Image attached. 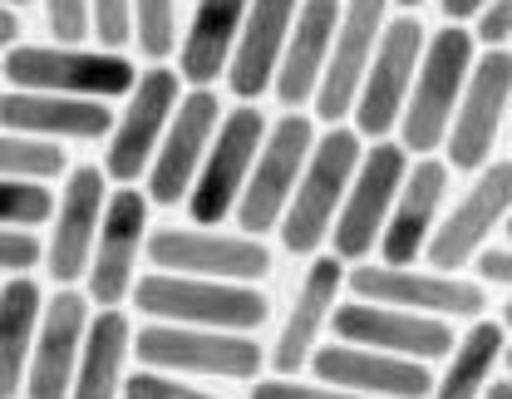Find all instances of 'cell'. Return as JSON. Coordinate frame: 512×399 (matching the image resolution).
Here are the masks:
<instances>
[{
    "mask_svg": "<svg viewBox=\"0 0 512 399\" xmlns=\"http://www.w3.org/2000/svg\"><path fill=\"white\" fill-rule=\"evenodd\" d=\"M512 212V158H493L488 168H478V178L463 188V198L444 207L424 262L434 271H463L478 262V252L493 242V232L508 222Z\"/></svg>",
    "mask_w": 512,
    "mask_h": 399,
    "instance_id": "cell-14",
    "label": "cell"
},
{
    "mask_svg": "<svg viewBox=\"0 0 512 399\" xmlns=\"http://www.w3.org/2000/svg\"><path fill=\"white\" fill-rule=\"evenodd\" d=\"M503 227H508V242H512V212H508V222H503Z\"/></svg>",
    "mask_w": 512,
    "mask_h": 399,
    "instance_id": "cell-48",
    "label": "cell"
},
{
    "mask_svg": "<svg viewBox=\"0 0 512 399\" xmlns=\"http://www.w3.org/2000/svg\"><path fill=\"white\" fill-rule=\"evenodd\" d=\"M133 45L143 60L163 65L178 50V0H133Z\"/></svg>",
    "mask_w": 512,
    "mask_h": 399,
    "instance_id": "cell-32",
    "label": "cell"
},
{
    "mask_svg": "<svg viewBox=\"0 0 512 399\" xmlns=\"http://www.w3.org/2000/svg\"><path fill=\"white\" fill-rule=\"evenodd\" d=\"M345 286L360 301L375 306H399L439 321H478L488 311V291L458 271H434V266H384V262H355L345 271Z\"/></svg>",
    "mask_w": 512,
    "mask_h": 399,
    "instance_id": "cell-7",
    "label": "cell"
},
{
    "mask_svg": "<svg viewBox=\"0 0 512 399\" xmlns=\"http://www.w3.org/2000/svg\"><path fill=\"white\" fill-rule=\"evenodd\" d=\"M389 0H345L340 10V25H335V45H330V60L320 74V89L311 99L320 124H345L355 114V99H360V84L370 74L375 60V45L384 35V15Z\"/></svg>",
    "mask_w": 512,
    "mask_h": 399,
    "instance_id": "cell-18",
    "label": "cell"
},
{
    "mask_svg": "<svg viewBox=\"0 0 512 399\" xmlns=\"http://www.w3.org/2000/svg\"><path fill=\"white\" fill-rule=\"evenodd\" d=\"M252 399H360L350 390H335L325 380H296V375H271V380H252Z\"/></svg>",
    "mask_w": 512,
    "mask_h": 399,
    "instance_id": "cell-37",
    "label": "cell"
},
{
    "mask_svg": "<svg viewBox=\"0 0 512 399\" xmlns=\"http://www.w3.org/2000/svg\"><path fill=\"white\" fill-rule=\"evenodd\" d=\"M138 316L168 321V326H202V331H242L252 335L266 326L271 301L242 286V281H207V276H173V271H148L133 281Z\"/></svg>",
    "mask_w": 512,
    "mask_h": 399,
    "instance_id": "cell-3",
    "label": "cell"
},
{
    "mask_svg": "<svg viewBox=\"0 0 512 399\" xmlns=\"http://www.w3.org/2000/svg\"><path fill=\"white\" fill-rule=\"evenodd\" d=\"M365 158V138L355 133V124H330L316 138L306 168H301V183L281 212V247L291 257H320V247L330 242V227H335V212L350 193V178Z\"/></svg>",
    "mask_w": 512,
    "mask_h": 399,
    "instance_id": "cell-1",
    "label": "cell"
},
{
    "mask_svg": "<svg viewBox=\"0 0 512 399\" xmlns=\"http://www.w3.org/2000/svg\"><path fill=\"white\" fill-rule=\"evenodd\" d=\"M0 74L10 89L30 94H69V99H119L133 94L138 69L119 50H84V45H10L0 55Z\"/></svg>",
    "mask_w": 512,
    "mask_h": 399,
    "instance_id": "cell-4",
    "label": "cell"
},
{
    "mask_svg": "<svg viewBox=\"0 0 512 399\" xmlns=\"http://www.w3.org/2000/svg\"><path fill=\"white\" fill-rule=\"evenodd\" d=\"M69 173L64 143L50 138H25V133L0 129V178H20V183H55Z\"/></svg>",
    "mask_w": 512,
    "mask_h": 399,
    "instance_id": "cell-31",
    "label": "cell"
},
{
    "mask_svg": "<svg viewBox=\"0 0 512 399\" xmlns=\"http://www.w3.org/2000/svg\"><path fill=\"white\" fill-rule=\"evenodd\" d=\"M316 380L350 390L360 399H429L434 395V370L424 360H404V355H384L370 345H350V340H320L311 355Z\"/></svg>",
    "mask_w": 512,
    "mask_h": 399,
    "instance_id": "cell-20",
    "label": "cell"
},
{
    "mask_svg": "<svg viewBox=\"0 0 512 399\" xmlns=\"http://www.w3.org/2000/svg\"><path fill=\"white\" fill-rule=\"evenodd\" d=\"M109 173L99 163L69 168L64 188L55 198V217H50V247H45V271L55 276V286H74L84 281L94 242H99V222L109 207Z\"/></svg>",
    "mask_w": 512,
    "mask_h": 399,
    "instance_id": "cell-16",
    "label": "cell"
},
{
    "mask_svg": "<svg viewBox=\"0 0 512 399\" xmlns=\"http://www.w3.org/2000/svg\"><path fill=\"white\" fill-rule=\"evenodd\" d=\"M20 45V10H5L0 5V50Z\"/></svg>",
    "mask_w": 512,
    "mask_h": 399,
    "instance_id": "cell-42",
    "label": "cell"
},
{
    "mask_svg": "<svg viewBox=\"0 0 512 399\" xmlns=\"http://www.w3.org/2000/svg\"><path fill=\"white\" fill-rule=\"evenodd\" d=\"M45 25L55 45H84L89 40V0H45Z\"/></svg>",
    "mask_w": 512,
    "mask_h": 399,
    "instance_id": "cell-38",
    "label": "cell"
},
{
    "mask_svg": "<svg viewBox=\"0 0 512 399\" xmlns=\"http://www.w3.org/2000/svg\"><path fill=\"white\" fill-rule=\"evenodd\" d=\"M133 360L143 370H163V375H197V380H256V370L266 365V350L256 345V335L242 331H202V326H168V321H148L143 331H133Z\"/></svg>",
    "mask_w": 512,
    "mask_h": 399,
    "instance_id": "cell-5",
    "label": "cell"
},
{
    "mask_svg": "<svg viewBox=\"0 0 512 399\" xmlns=\"http://www.w3.org/2000/svg\"><path fill=\"white\" fill-rule=\"evenodd\" d=\"M512 109V50L493 45L473 60V74L463 84V99L453 109V124L444 138V163L453 173H478L493 163L498 133Z\"/></svg>",
    "mask_w": 512,
    "mask_h": 399,
    "instance_id": "cell-9",
    "label": "cell"
},
{
    "mask_svg": "<svg viewBox=\"0 0 512 399\" xmlns=\"http://www.w3.org/2000/svg\"><path fill=\"white\" fill-rule=\"evenodd\" d=\"M0 5H5V10H25L30 0H0Z\"/></svg>",
    "mask_w": 512,
    "mask_h": 399,
    "instance_id": "cell-45",
    "label": "cell"
},
{
    "mask_svg": "<svg viewBox=\"0 0 512 399\" xmlns=\"http://www.w3.org/2000/svg\"><path fill=\"white\" fill-rule=\"evenodd\" d=\"M296 10H301V0H252L242 35H237V50H232V65H227V89L237 94V104H256L276 84Z\"/></svg>",
    "mask_w": 512,
    "mask_h": 399,
    "instance_id": "cell-25",
    "label": "cell"
},
{
    "mask_svg": "<svg viewBox=\"0 0 512 399\" xmlns=\"http://www.w3.org/2000/svg\"><path fill=\"white\" fill-rule=\"evenodd\" d=\"M40 262H45V242H40L35 232L0 227V271H5V276H30Z\"/></svg>",
    "mask_w": 512,
    "mask_h": 399,
    "instance_id": "cell-36",
    "label": "cell"
},
{
    "mask_svg": "<svg viewBox=\"0 0 512 399\" xmlns=\"http://www.w3.org/2000/svg\"><path fill=\"white\" fill-rule=\"evenodd\" d=\"M55 217V193L50 183H20V178H0V227H20L35 232Z\"/></svg>",
    "mask_w": 512,
    "mask_h": 399,
    "instance_id": "cell-33",
    "label": "cell"
},
{
    "mask_svg": "<svg viewBox=\"0 0 512 399\" xmlns=\"http://www.w3.org/2000/svg\"><path fill=\"white\" fill-rule=\"evenodd\" d=\"M114 109L104 99H69V94H30L10 89L0 94V129L25 133V138H50V143H94L109 138Z\"/></svg>",
    "mask_w": 512,
    "mask_h": 399,
    "instance_id": "cell-24",
    "label": "cell"
},
{
    "mask_svg": "<svg viewBox=\"0 0 512 399\" xmlns=\"http://www.w3.org/2000/svg\"><path fill=\"white\" fill-rule=\"evenodd\" d=\"M473 35H478L488 50H493V45H508L512 40V0H493V5L478 15V30H473Z\"/></svg>",
    "mask_w": 512,
    "mask_h": 399,
    "instance_id": "cell-39",
    "label": "cell"
},
{
    "mask_svg": "<svg viewBox=\"0 0 512 399\" xmlns=\"http://www.w3.org/2000/svg\"><path fill=\"white\" fill-rule=\"evenodd\" d=\"M247 10L252 0H197L192 5L188 30L178 35V74L188 89H217V79H227Z\"/></svg>",
    "mask_w": 512,
    "mask_h": 399,
    "instance_id": "cell-27",
    "label": "cell"
},
{
    "mask_svg": "<svg viewBox=\"0 0 512 399\" xmlns=\"http://www.w3.org/2000/svg\"><path fill=\"white\" fill-rule=\"evenodd\" d=\"M124 399H222L202 385H188L183 375H163V370H133L124 380Z\"/></svg>",
    "mask_w": 512,
    "mask_h": 399,
    "instance_id": "cell-35",
    "label": "cell"
},
{
    "mask_svg": "<svg viewBox=\"0 0 512 399\" xmlns=\"http://www.w3.org/2000/svg\"><path fill=\"white\" fill-rule=\"evenodd\" d=\"M503 350H508V326L478 316L453 340L444 375H434V395L429 399H483L488 385H493V370L503 365Z\"/></svg>",
    "mask_w": 512,
    "mask_h": 399,
    "instance_id": "cell-30",
    "label": "cell"
},
{
    "mask_svg": "<svg viewBox=\"0 0 512 399\" xmlns=\"http://www.w3.org/2000/svg\"><path fill=\"white\" fill-rule=\"evenodd\" d=\"M473 60H478V35L468 25H444V30L429 35L419 74H414V89H409V104H404L399 129H394L399 148L409 158H429V153L444 148L453 109H458L463 84L473 74Z\"/></svg>",
    "mask_w": 512,
    "mask_h": 399,
    "instance_id": "cell-2",
    "label": "cell"
},
{
    "mask_svg": "<svg viewBox=\"0 0 512 399\" xmlns=\"http://www.w3.org/2000/svg\"><path fill=\"white\" fill-rule=\"evenodd\" d=\"M340 291H345V262L335 252L311 257L296 296H291V311H286V321L276 331V345L266 350L276 375H301L311 365V355L320 350V335L330 331V316L340 306Z\"/></svg>",
    "mask_w": 512,
    "mask_h": 399,
    "instance_id": "cell-23",
    "label": "cell"
},
{
    "mask_svg": "<svg viewBox=\"0 0 512 399\" xmlns=\"http://www.w3.org/2000/svg\"><path fill=\"white\" fill-rule=\"evenodd\" d=\"M439 5H444L448 25H468V20H478L493 0H439Z\"/></svg>",
    "mask_w": 512,
    "mask_h": 399,
    "instance_id": "cell-41",
    "label": "cell"
},
{
    "mask_svg": "<svg viewBox=\"0 0 512 399\" xmlns=\"http://www.w3.org/2000/svg\"><path fill=\"white\" fill-rule=\"evenodd\" d=\"M503 365H508V375H512V340H508V350H503Z\"/></svg>",
    "mask_w": 512,
    "mask_h": 399,
    "instance_id": "cell-47",
    "label": "cell"
},
{
    "mask_svg": "<svg viewBox=\"0 0 512 399\" xmlns=\"http://www.w3.org/2000/svg\"><path fill=\"white\" fill-rule=\"evenodd\" d=\"M89 321H94V301L74 286H60L45 301L35 350H30V370H25V399H69Z\"/></svg>",
    "mask_w": 512,
    "mask_h": 399,
    "instance_id": "cell-21",
    "label": "cell"
},
{
    "mask_svg": "<svg viewBox=\"0 0 512 399\" xmlns=\"http://www.w3.org/2000/svg\"><path fill=\"white\" fill-rule=\"evenodd\" d=\"M222 114H227V109H222L217 89H188V94L178 99V114H173V124H168L158 153H153V163H148V173H143V193H148L153 207H178V202H188L192 183H197V173H202V163H207V148H212V138H217Z\"/></svg>",
    "mask_w": 512,
    "mask_h": 399,
    "instance_id": "cell-15",
    "label": "cell"
},
{
    "mask_svg": "<svg viewBox=\"0 0 512 399\" xmlns=\"http://www.w3.org/2000/svg\"><path fill=\"white\" fill-rule=\"evenodd\" d=\"M394 5H404V10H409V15H414V10H419V5H424V0H394Z\"/></svg>",
    "mask_w": 512,
    "mask_h": 399,
    "instance_id": "cell-44",
    "label": "cell"
},
{
    "mask_svg": "<svg viewBox=\"0 0 512 399\" xmlns=\"http://www.w3.org/2000/svg\"><path fill=\"white\" fill-rule=\"evenodd\" d=\"M424 45H429V30L419 15H394L384 20V35L375 45V60H370V74L360 84V99H355V133L380 143L399 129V114L409 104V89H414V74H419V60H424Z\"/></svg>",
    "mask_w": 512,
    "mask_h": 399,
    "instance_id": "cell-12",
    "label": "cell"
},
{
    "mask_svg": "<svg viewBox=\"0 0 512 399\" xmlns=\"http://www.w3.org/2000/svg\"><path fill=\"white\" fill-rule=\"evenodd\" d=\"M40 311L45 296L30 276H10L0 286V399L25 395V370H30V350L40 331Z\"/></svg>",
    "mask_w": 512,
    "mask_h": 399,
    "instance_id": "cell-29",
    "label": "cell"
},
{
    "mask_svg": "<svg viewBox=\"0 0 512 399\" xmlns=\"http://www.w3.org/2000/svg\"><path fill=\"white\" fill-rule=\"evenodd\" d=\"M148 193L138 188H114L109 207H104V222H99V242H94V257L84 271V296L94 306H124L133 296V281H138V257L148 252Z\"/></svg>",
    "mask_w": 512,
    "mask_h": 399,
    "instance_id": "cell-17",
    "label": "cell"
},
{
    "mask_svg": "<svg viewBox=\"0 0 512 399\" xmlns=\"http://www.w3.org/2000/svg\"><path fill=\"white\" fill-rule=\"evenodd\" d=\"M340 10H345V0H301L291 40H286V55H281V69H276V84H271L281 109H306L316 99L330 45H335Z\"/></svg>",
    "mask_w": 512,
    "mask_h": 399,
    "instance_id": "cell-26",
    "label": "cell"
},
{
    "mask_svg": "<svg viewBox=\"0 0 512 399\" xmlns=\"http://www.w3.org/2000/svg\"><path fill=\"white\" fill-rule=\"evenodd\" d=\"M133 360V326L119 306H99L89 331H84V350H79V370H74V390L69 399H119L124 395V370Z\"/></svg>",
    "mask_w": 512,
    "mask_h": 399,
    "instance_id": "cell-28",
    "label": "cell"
},
{
    "mask_svg": "<svg viewBox=\"0 0 512 399\" xmlns=\"http://www.w3.org/2000/svg\"><path fill=\"white\" fill-rule=\"evenodd\" d=\"M89 40L124 55V45H133V0H89Z\"/></svg>",
    "mask_w": 512,
    "mask_h": 399,
    "instance_id": "cell-34",
    "label": "cell"
},
{
    "mask_svg": "<svg viewBox=\"0 0 512 399\" xmlns=\"http://www.w3.org/2000/svg\"><path fill=\"white\" fill-rule=\"evenodd\" d=\"M409 163L414 158L399 148V138H380V143L365 148V158H360V168L350 178V193H345L340 212H335V227H330V252L340 262L355 266L375 257L384 222L394 212V198H399V188L409 178Z\"/></svg>",
    "mask_w": 512,
    "mask_h": 399,
    "instance_id": "cell-6",
    "label": "cell"
},
{
    "mask_svg": "<svg viewBox=\"0 0 512 399\" xmlns=\"http://www.w3.org/2000/svg\"><path fill=\"white\" fill-rule=\"evenodd\" d=\"M316 138H320L316 119L301 114V109H286V114L266 129L261 153H256V163H252V178H247L242 202H237V212H232L247 237H261V232H276V227H281V212H286V202H291L296 183H301V168H306Z\"/></svg>",
    "mask_w": 512,
    "mask_h": 399,
    "instance_id": "cell-8",
    "label": "cell"
},
{
    "mask_svg": "<svg viewBox=\"0 0 512 399\" xmlns=\"http://www.w3.org/2000/svg\"><path fill=\"white\" fill-rule=\"evenodd\" d=\"M330 331L335 340H350V345H370L384 355H404V360H448L453 350V321L439 316H419V311H399V306H375V301H340L335 316H330Z\"/></svg>",
    "mask_w": 512,
    "mask_h": 399,
    "instance_id": "cell-19",
    "label": "cell"
},
{
    "mask_svg": "<svg viewBox=\"0 0 512 399\" xmlns=\"http://www.w3.org/2000/svg\"><path fill=\"white\" fill-rule=\"evenodd\" d=\"M483 399H512V375H503V380H493L488 385V395Z\"/></svg>",
    "mask_w": 512,
    "mask_h": 399,
    "instance_id": "cell-43",
    "label": "cell"
},
{
    "mask_svg": "<svg viewBox=\"0 0 512 399\" xmlns=\"http://www.w3.org/2000/svg\"><path fill=\"white\" fill-rule=\"evenodd\" d=\"M448 183H453V168L444 158H414L409 163V178L394 198V212L384 222V237L375 247V262L384 266H419V257L429 252V237L439 227L448 207Z\"/></svg>",
    "mask_w": 512,
    "mask_h": 399,
    "instance_id": "cell-22",
    "label": "cell"
},
{
    "mask_svg": "<svg viewBox=\"0 0 512 399\" xmlns=\"http://www.w3.org/2000/svg\"><path fill=\"white\" fill-rule=\"evenodd\" d=\"M148 266L173 276H207V281H242L256 286L271 271V252L261 237L217 232V227H153L148 232Z\"/></svg>",
    "mask_w": 512,
    "mask_h": 399,
    "instance_id": "cell-13",
    "label": "cell"
},
{
    "mask_svg": "<svg viewBox=\"0 0 512 399\" xmlns=\"http://www.w3.org/2000/svg\"><path fill=\"white\" fill-rule=\"evenodd\" d=\"M478 276L488 286H508L512 291V247H483L478 252Z\"/></svg>",
    "mask_w": 512,
    "mask_h": 399,
    "instance_id": "cell-40",
    "label": "cell"
},
{
    "mask_svg": "<svg viewBox=\"0 0 512 399\" xmlns=\"http://www.w3.org/2000/svg\"><path fill=\"white\" fill-rule=\"evenodd\" d=\"M266 129H271V124H266V114H261L256 104H237V109L222 114L217 138H212V148H207V163H202V173H197V183H192L188 202H183L192 227H222V222L237 212Z\"/></svg>",
    "mask_w": 512,
    "mask_h": 399,
    "instance_id": "cell-11",
    "label": "cell"
},
{
    "mask_svg": "<svg viewBox=\"0 0 512 399\" xmlns=\"http://www.w3.org/2000/svg\"><path fill=\"white\" fill-rule=\"evenodd\" d=\"M503 326H508V331H512V301H508V306H503Z\"/></svg>",
    "mask_w": 512,
    "mask_h": 399,
    "instance_id": "cell-46",
    "label": "cell"
},
{
    "mask_svg": "<svg viewBox=\"0 0 512 399\" xmlns=\"http://www.w3.org/2000/svg\"><path fill=\"white\" fill-rule=\"evenodd\" d=\"M178 99H183V74L178 69L153 65L138 74L124 114L114 119V129L104 138V173H109V183L138 188V178L148 173L163 133H168L173 114H178Z\"/></svg>",
    "mask_w": 512,
    "mask_h": 399,
    "instance_id": "cell-10",
    "label": "cell"
}]
</instances>
